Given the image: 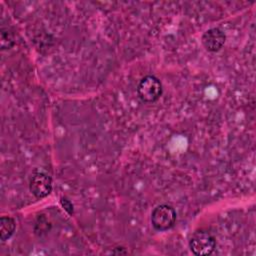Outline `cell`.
<instances>
[{"label":"cell","instance_id":"4","mask_svg":"<svg viewBox=\"0 0 256 256\" xmlns=\"http://www.w3.org/2000/svg\"><path fill=\"white\" fill-rule=\"evenodd\" d=\"M29 189L36 198H44L52 191V180L50 176L44 173H36L30 180Z\"/></svg>","mask_w":256,"mask_h":256},{"label":"cell","instance_id":"7","mask_svg":"<svg viewBox=\"0 0 256 256\" xmlns=\"http://www.w3.org/2000/svg\"><path fill=\"white\" fill-rule=\"evenodd\" d=\"M12 43H13V40H12L11 35L8 34V31L2 30V32H1V47H2V49L9 48L12 45Z\"/></svg>","mask_w":256,"mask_h":256},{"label":"cell","instance_id":"1","mask_svg":"<svg viewBox=\"0 0 256 256\" xmlns=\"http://www.w3.org/2000/svg\"><path fill=\"white\" fill-rule=\"evenodd\" d=\"M137 94L143 102H154L159 99L162 94V84L155 76H145L138 84Z\"/></svg>","mask_w":256,"mask_h":256},{"label":"cell","instance_id":"5","mask_svg":"<svg viewBox=\"0 0 256 256\" xmlns=\"http://www.w3.org/2000/svg\"><path fill=\"white\" fill-rule=\"evenodd\" d=\"M225 34L219 28H210L202 35V44L210 52L219 51L225 43Z\"/></svg>","mask_w":256,"mask_h":256},{"label":"cell","instance_id":"6","mask_svg":"<svg viewBox=\"0 0 256 256\" xmlns=\"http://www.w3.org/2000/svg\"><path fill=\"white\" fill-rule=\"evenodd\" d=\"M16 223L13 218L3 216L0 219V239L1 241H6L9 239L15 231Z\"/></svg>","mask_w":256,"mask_h":256},{"label":"cell","instance_id":"2","mask_svg":"<svg viewBox=\"0 0 256 256\" xmlns=\"http://www.w3.org/2000/svg\"><path fill=\"white\" fill-rule=\"evenodd\" d=\"M176 221L175 210L166 204L158 205L151 213V224L159 231H165L174 226Z\"/></svg>","mask_w":256,"mask_h":256},{"label":"cell","instance_id":"8","mask_svg":"<svg viewBox=\"0 0 256 256\" xmlns=\"http://www.w3.org/2000/svg\"><path fill=\"white\" fill-rule=\"evenodd\" d=\"M60 204L61 206L63 207V209L69 214V215H72L73 212H74V206L73 204L71 203L70 200H68L66 197H61L60 198Z\"/></svg>","mask_w":256,"mask_h":256},{"label":"cell","instance_id":"3","mask_svg":"<svg viewBox=\"0 0 256 256\" xmlns=\"http://www.w3.org/2000/svg\"><path fill=\"white\" fill-rule=\"evenodd\" d=\"M189 247L195 255H209L214 251L216 241L210 233L201 230L192 235L189 241Z\"/></svg>","mask_w":256,"mask_h":256}]
</instances>
